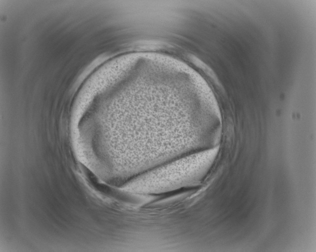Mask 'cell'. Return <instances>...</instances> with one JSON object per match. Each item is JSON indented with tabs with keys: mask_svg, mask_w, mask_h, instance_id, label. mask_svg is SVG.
Returning <instances> with one entry per match:
<instances>
[{
	"mask_svg": "<svg viewBox=\"0 0 316 252\" xmlns=\"http://www.w3.org/2000/svg\"><path fill=\"white\" fill-rule=\"evenodd\" d=\"M218 151L214 147L185 158L174 167L154 176L138 180L129 188L130 191L146 194L160 193L194 184L200 182L212 164Z\"/></svg>",
	"mask_w": 316,
	"mask_h": 252,
	"instance_id": "cell-1",
	"label": "cell"
}]
</instances>
